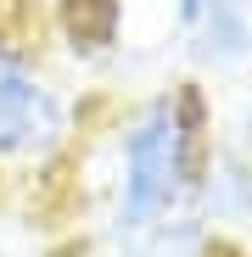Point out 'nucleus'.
<instances>
[{
	"instance_id": "obj_1",
	"label": "nucleus",
	"mask_w": 252,
	"mask_h": 257,
	"mask_svg": "<svg viewBox=\"0 0 252 257\" xmlns=\"http://www.w3.org/2000/svg\"><path fill=\"white\" fill-rule=\"evenodd\" d=\"M213 135H219V112L202 78L162 84L146 101H135L112 135L101 235H135L162 218L196 212Z\"/></svg>"
},
{
	"instance_id": "obj_2",
	"label": "nucleus",
	"mask_w": 252,
	"mask_h": 257,
	"mask_svg": "<svg viewBox=\"0 0 252 257\" xmlns=\"http://www.w3.org/2000/svg\"><path fill=\"white\" fill-rule=\"evenodd\" d=\"M67 140V101L17 45H0V162H45Z\"/></svg>"
},
{
	"instance_id": "obj_3",
	"label": "nucleus",
	"mask_w": 252,
	"mask_h": 257,
	"mask_svg": "<svg viewBox=\"0 0 252 257\" xmlns=\"http://www.w3.org/2000/svg\"><path fill=\"white\" fill-rule=\"evenodd\" d=\"M185 56L202 73H246L252 67V0H207L202 23L185 34Z\"/></svg>"
},
{
	"instance_id": "obj_4",
	"label": "nucleus",
	"mask_w": 252,
	"mask_h": 257,
	"mask_svg": "<svg viewBox=\"0 0 252 257\" xmlns=\"http://www.w3.org/2000/svg\"><path fill=\"white\" fill-rule=\"evenodd\" d=\"M62 34L73 39L78 56H107L123 39V0H56Z\"/></svg>"
},
{
	"instance_id": "obj_5",
	"label": "nucleus",
	"mask_w": 252,
	"mask_h": 257,
	"mask_svg": "<svg viewBox=\"0 0 252 257\" xmlns=\"http://www.w3.org/2000/svg\"><path fill=\"white\" fill-rule=\"evenodd\" d=\"M219 135L241 151V157H252V84H246V90H241V101H235V117L219 128Z\"/></svg>"
},
{
	"instance_id": "obj_6",
	"label": "nucleus",
	"mask_w": 252,
	"mask_h": 257,
	"mask_svg": "<svg viewBox=\"0 0 252 257\" xmlns=\"http://www.w3.org/2000/svg\"><path fill=\"white\" fill-rule=\"evenodd\" d=\"M202 6H207V0H168V17H174V34H180V39L202 23Z\"/></svg>"
},
{
	"instance_id": "obj_7",
	"label": "nucleus",
	"mask_w": 252,
	"mask_h": 257,
	"mask_svg": "<svg viewBox=\"0 0 252 257\" xmlns=\"http://www.w3.org/2000/svg\"><path fill=\"white\" fill-rule=\"evenodd\" d=\"M0 257H17V251H12V246H6V235H0Z\"/></svg>"
},
{
	"instance_id": "obj_8",
	"label": "nucleus",
	"mask_w": 252,
	"mask_h": 257,
	"mask_svg": "<svg viewBox=\"0 0 252 257\" xmlns=\"http://www.w3.org/2000/svg\"><path fill=\"white\" fill-rule=\"evenodd\" d=\"M246 257H252V235H246Z\"/></svg>"
}]
</instances>
